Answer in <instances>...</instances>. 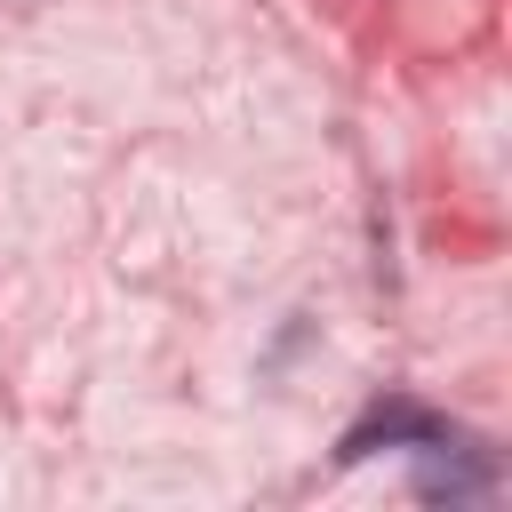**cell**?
I'll use <instances>...</instances> for the list:
<instances>
[{
  "label": "cell",
  "mask_w": 512,
  "mask_h": 512,
  "mask_svg": "<svg viewBox=\"0 0 512 512\" xmlns=\"http://www.w3.org/2000/svg\"><path fill=\"white\" fill-rule=\"evenodd\" d=\"M432 440H448V424L432 416V408H416V400H384V408H368L352 432H344V464H360V456H376V448H432Z\"/></svg>",
  "instance_id": "6da1fadb"
}]
</instances>
